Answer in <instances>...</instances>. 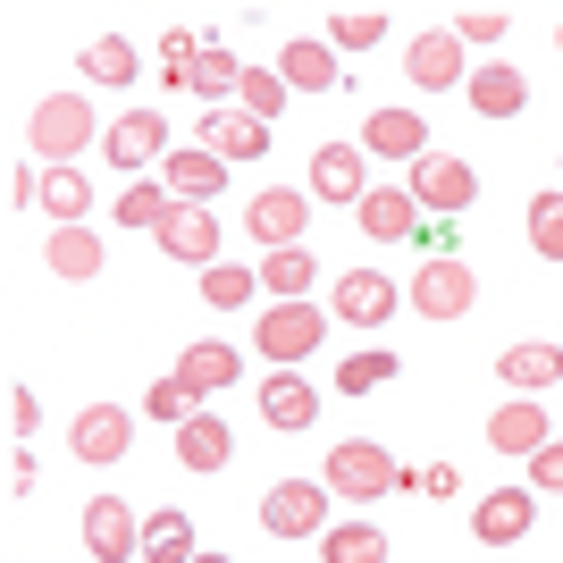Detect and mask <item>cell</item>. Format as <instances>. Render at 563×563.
I'll return each mask as SVG.
<instances>
[{
    "label": "cell",
    "instance_id": "obj_1",
    "mask_svg": "<svg viewBox=\"0 0 563 563\" xmlns=\"http://www.w3.org/2000/svg\"><path fill=\"white\" fill-rule=\"evenodd\" d=\"M93 135H110V126L93 118V101H85V93H43V101H34V118H25V152H34L43 168H68Z\"/></svg>",
    "mask_w": 563,
    "mask_h": 563
},
{
    "label": "cell",
    "instance_id": "obj_2",
    "mask_svg": "<svg viewBox=\"0 0 563 563\" xmlns=\"http://www.w3.org/2000/svg\"><path fill=\"white\" fill-rule=\"evenodd\" d=\"M329 505H336L329 479H278L261 496V530L269 539H329Z\"/></svg>",
    "mask_w": 563,
    "mask_h": 563
},
{
    "label": "cell",
    "instance_id": "obj_3",
    "mask_svg": "<svg viewBox=\"0 0 563 563\" xmlns=\"http://www.w3.org/2000/svg\"><path fill=\"white\" fill-rule=\"evenodd\" d=\"M336 496H353V505H371V496H396V479H404V463L387 446H371V438H345V446L329 454V471H320Z\"/></svg>",
    "mask_w": 563,
    "mask_h": 563
},
{
    "label": "cell",
    "instance_id": "obj_4",
    "mask_svg": "<svg viewBox=\"0 0 563 563\" xmlns=\"http://www.w3.org/2000/svg\"><path fill=\"white\" fill-rule=\"evenodd\" d=\"M320 336H329V311L320 303H269L261 329H253V345H261V362H311Z\"/></svg>",
    "mask_w": 563,
    "mask_h": 563
},
{
    "label": "cell",
    "instance_id": "obj_5",
    "mask_svg": "<svg viewBox=\"0 0 563 563\" xmlns=\"http://www.w3.org/2000/svg\"><path fill=\"white\" fill-rule=\"evenodd\" d=\"M404 194H412L421 211L454 219V211H471V202H479V177H471V161H454V152H421V161H412V177H404Z\"/></svg>",
    "mask_w": 563,
    "mask_h": 563
},
{
    "label": "cell",
    "instance_id": "obj_6",
    "mask_svg": "<svg viewBox=\"0 0 563 563\" xmlns=\"http://www.w3.org/2000/svg\"><path fill=\"white\" fill-rule=\"evenodd\" d=\"M471 303H479V278H471V261L429 253L421 269H412V311H421V320H463Z\"/></svg>",
    "mask_w": 563,
    "mask_h": 563
},
{
    "label": "cell",
    "instance_id": "obj_7",
    "mask_svg": "<svg viewBox=\"0 0 563 563\" xmlns=\"http://www.w3.org/2000/svg\"><path fill=\"white\" fill-rule=\"evenodd\" d=\"M101 161L126 168V177L161 168V161H168V118H161V110H126V118H110V135H101Z\"/></svg>",
    "mask_w": 563,
    "mask_h": 563
},
{
    "label": "cell",
    "instance_id": "obj_8",
    "mask_svg": "<svg viewBox=\"0 0 563 563\" xmlns=\"http://www.w3.org/2000/svg\"><path fill=\"white\" fill-rule=\"evenodd\" d=\"M161 253L186 261V269H219V253H228V228L211 219V202H177V211L161 219Z\"/></svg>",
    "mask_w": 563,
    "mask_h": 563
},
{
    "label": "cell",
    "instance_id": "obj_9",
    "mask_svg": "<svg viewBox=\"0 0 563 563\" xmlns=\"http://www.w3.org/2000/svg\"><path fill=\"white\" fill-rule=\"evenodd\" d=\"M244 228H253V244H269V253H286V244H303L311 228V194L303 186H269L244 202Z\"/></svg>",
    "mask_w": 563,
    "mask_h": 563
},
{
    "label": "cell",
    "instance_id": "obj_10",
    "mask_svg": "<svg viewBox=\"0 0 563 563\" xmlns=\"http://www.w3.org/2000/svg\"><path fill=\"white\" fill-rule=\"evenodd\" d=\"M85 547H93V563H143V521L126 496H93L85 505Z\"/></svg>",
    "mask_w": 563,
    "mask_h": 563
},
{
    "label": "cell",
    "instance_id": "obj_11",
    "mask_svg": "<svg viewBox=\"0 0 563 563\" xmlns=\"http://www.w3.org/2000/svg\"><path fill=\"white\" fill-rule=\"evenodd\" d=\"M362 194H371V152H362V143H320V152H311V202H362Z\"/></svg>",
    "mask_w": 563,
    "mask_h": 563
},
{
    "label": "cell",
    "instance_id": "obj_12",
    "mask_svg": "<svg viewBox=\"0 0 563 563\" xmlns=\"http://www.w3.org/2000/svg\"><path fill=\"white\" fill-rule=\"evenodd\" d=\"M530 521H539V488H496V496H479L471 539H479V547H521V539H530Z\"/></svg>",
    "mask_w": 563,
    "mask_h": 563
},
{
    "label": "cell",
    "instance_id": "obj_13",
    "mask_svg": "<svg viewBox=\"0 0 563 563\" xmlns=\"http://www.w3.org/2000/svg\"><path fill=\"white\" fill-rule=\"evenodd\" d=\"M547 438H555V421H547L539 396H505V404L488 412V446H496V454H521V463H530Z\"/></svg>",
    "mask_w": 563,
    "mask_h": 563
},
{
    "label": "cell",
    "instance_id": "obj_14",
    "mask_svg": "<svg viewBox=\"0 0 563 563\" xmlns=\"http://www.w3.org/2000/svg\"><path fill=\"white\" fill-rule=\"evenodd\" d=\"M261 421H269V429H286V438H303V429L320 421V387H311L303 371L261 378Z\"/></svg>",
    "mask_w": 563,
    "mask_h": 563
},
{
    "label": "cell",
    "instance_id": "obj_15",
    "mask_svg": "<svg viewBox=\"0 0 563 563\" xmlns=\"http://www.w3.org/2000/svg\"><path fill=\"white\" fill-rule=\"evenodd\" d=\"M404 76H412L421 93H446V85H471V76H463V43H454V25H429L421 43L404 51Z\"/></svg>",
    "mask_w": 563,
    "mask_h": 563
},
{
    "label": "cell",
    "instance_id": "obj_16",
    "mask_svg": "<svg viewBox=\"0 0 563 563\" xmlns=\"http://www.w3.org/2000/svg\"><path fill=\"white\" fill-rule=\"evenodd\" d=\"M404 295L387 278H378V269H345V278H336V295H329V320H353V329H378V320H387V311H396Z\"/></svg>",
    "mask_w": 563,
    "mask_h": 563
},
{
    "label": "cell",
    "instance_id": "obj_17",
    "mask_svg": "<svg viewBox=\"0 0 563 563\" xmlns=\"http://www.w3.org/2000/svg\"><path fill=\"white\" fill-rule=\"evenodd\" d=\"M161 186L177 194V202H219L228 161H219V152H202V143H186V152H168V161H161Z\"/></svg>",
    "mask_w": 563,
    "mask_h": 563
},
{
    "label": "cell",
    "instance_id": "obj_18",
    "mask_svg": "<svg viewBox=\"0 0 563 563\" xmlns=\"http://www.w3.org/2000/svg\"><path fill=\"white\" fill-rule=\"evenodd\" d=\"M412 219H421V202H412L404 186H371L362 202H353V228L371 235V244H404V235H412Z\"/></svg>",
    "mask_w": 563,
    "mask_h": 563
},
{
    "label": "cell",
    "instance_id": "obj_19",
    "mask_svg": "<svg viewBox=\"0 0 563 563\" xmlns=\"http://www.w3.org/2000/svg\"><path fill=\"white\" fill-rule=\"evenodd\" d=\"M496 371H505V387H514V396H547V387H563V345H547V336L505 345V353H496Z\"/></svg>",
    "mask_w": 563,
    "mask_h": 563
},
{
    "label": "cell",
    "instance_id": "obj_20",
    "mask_svg": "<svg viewBox=\"0 0 563 563\" xmlns=\"http://www.w3.org/2000/svg\"><path fill=\"white\" fill-rule=\"evenodd\" d=\"M362 152H371V161H421V152H429L421 110H371V126H362Z\"/></svg>",
    "mask_w": 563,
    "mask_h": 563
},
{
    "label": "cell",
    "instance_id": "obj_21",
    "mask_svg": "<svg viewBox=\"0 0 563 563\" xmlns=\"http://www.w3.org/2000/svg\"><path fill=\"white\" fill-rule=\"evenodd\" d=\"M43 269H51V278H68V286H93L101 278V235L93 228H51Z\"/></svg>",
    "mask_w": 563,
    "mask_h": 563
},
{
    "label": "cell",
    "instance_id": "obj_22",
    "mask_svg": "<svg viewBox=\"0 0 563 563\" xmlns=\"http://www.w3.org/2000/svg\"><path fill=\"white\" fill-rule=\"evenodd\" d=\"M126 446H135V429H126L118 404H85V412H76V454H85V463H118Z\"/></svg>",
    "mask_w": 563,
    "mask_h": 563
},
{
    "label": "cell",
    "instance_id": "obj_23",
    "mask_svg": "<svg viewBox=\"0 0 563 563\" xmlns=\"http://www.w3.org/2000/svg\"><path fill=\"white\" fill-rule=\"evenodd\" d=\"M278 76H286V93H336V51L295 34V43L278 51Z\"/></svg>",
    "mask_w": 563,
    "mask_h": 563
},
{
    "label": "cell",
    "instance_id": "obj_24",
    "mask_svg": "<svg viewBox=\"0 0 563 563\" xmlns=\"http://www.w3.org/2000/svg\"><path fill=\"white\" fill-rule=\"evenodd\" d=\"M202 152H219V161H261L269 152V126L244 110H211L202 118Z\"/></svg>",
    "mask_w": 563,
    "mask_h": 563
},
{
    "label": "cell",
    "instance_id": "obj_25",
    "mask_svg": "<svg viewBox=\"0 0 563 563\" xmlns=\"http://www.w3.org/2000/svg\"><path fill=\"white\" fill-rule=\"evenodd\" d=\"M228 454H235V429L219 421V412H194V421L177 429V463L186 471H228Z\"/></svg>",
    "mask_w": 563,
    "mask_h": 563
},
{
    "label": "cell",
    "instance_id": "obj_26",
    "mask_svg": "<svg viewBox=\"0 0 563 563\" xmlns=\"http://www.w3.org/2000/svg\"><path fill=\"white\" fill-rule=\"evenodd\" d=\"M471 110L479 118H514L521 101H530V85H521V68H505V59H488V68H471Z\"/></svg>",
    "mask_w": 563,
    "mask_h": 563
},
{
    "label": "cell",
    "instance_id": "obj_27",
    "mask_svg": "<svg viewBox=\"0 0 563 563\" xmlns=\"http://www.w3.org/2000/svg\"><path fill=\"white\" fill-rule=\"evenodd\" d=\"M168 378H186L194 396H219V387H235V345H219V336H202V345L177 353V371Z\"/></svg>",
    "mask_w": 563,
    "mask_h": 563
},
{
    "label": "cell",
    "instance_id": "obj_28",
    "mask_svg": "<svg viewBox=\"0 0 563 563\" xmlns=\"http://www.w3.org/2000/svg\"><path fill=\"white\" fill-rule=\"evenodd\" d=\"M43 211H51V228H85V211H93V177L85 168H43Z\"/></svg>",
    "mask_w": 563,
    "mask_h": 563
},
{
    "label": "cell",
    "instance_id": "obj_29",
    "mask_svg": "<svg viewBox=\"0 0 563 563\" xmlns=\"http://www.w3.org/2000/svg\"><path fill=\"white\" fill-rule=\"evenodd\" d=\"M311 278H320V261H311V244H286V253L261 261V295H278V303H303Z\"/></svg>",
    "mask_w": 563,
    "mask_h": 563
},
{
    "label": "cell",
    "instance_id": "obj_30",
    "mask_svg": "<svg viewBox=\"0 0 563 563\" xmlns=\"http://www.w3.org/2000/svg\"><path fill=\"white\" fill-rule=\"evenodd\" d=\"M320 563H387V530H378L371 514H362V521H329Z\"/></svg>",
    "mask_w": 563,
    "mask_h": 563
},
{
    "label": "cell",
    "instance_id": "obj_31",
    "mask_svg": "<svg viewBox=\"0 0 563 563\" xmlns=\"http://www.w3.org/2000/svg\"><path fill=\"white\" fill-rule=\"evenodd\" d=\"M202 547H194V521L168 505V514H152L143 521V563H194Z\"/></svg>",
    "mask_w": 563,
    "mask_h": 563
},
{
    "label": "cell",
    "instance_id": "obj_32",
    "mask_svg": "<svg viewBox=\"0 0 563 563\" xmlns=\"http://www.w3.org/2000/svg\"><path fill=\"white\" fill-rule=\"evenodd\" d=\"M202 43H211L202 25H168V34H161V85H168V93H194V59H202Z\"/></svg>",
    "mask_w": 563,
    "mask_h": 563
},
{
    "label": "cell",
    "instance_id": "obj_33",
    "mask_svg": "<svg viewBox=\"0 0 563 563\" xmlns=\"http://www.w3.org/2000/svg\"><path fill=\"white\" fill-rule=\"evenodd\" d=\"M85 76H93L101 93H126V85H135V43H126V34H101V43H85Z\"/></svg>",
    "mask_w": 563,
    "mask_h": 563
},
{
    "label": "cell",
    "instance_id": "obj_34",
    "mask_svg": "<svg viewBox=\"0 0 563 563\" xmlns=\"http://www.w3.org/2000/svg\"><path fill=\"white\" fill-rule=\"evenodd\" d=\"M168 211H177V194L152 186V177H135V186L118 194V228H152V235H161V219H168Z\"/></svg>",
    "mask_w": 563,
    "mask_h": 563
},
{
    "label": "cell",
    "instance_id": "obj_35",
    "mask_svg": "<svg viewBox=\"0 0 563 563\" xmlns=\"http://www.w3.org/2000/svg\"><path fill=\"white\" fill-rule=\"evenodd\" d=\"M253 295H261V269H235V261L202 269V303H211V311H244Z\"/></svg>",
    "mask_w": 563,
    "mask_h": 563
},
{
    "label": "cell",
    "instance_id": "obj_36",
    "mask_svg": "<svg viewBox=\"0 0 563 563\" xmlns=\"http://www.w3.org/2000/svg\"><path fill=\"white\" fill-rule=\"evenodd\" d=\"M286 101H295V93H286L278 68H244V85H235V110H244V118H261V126H269Z\"/></svg>",
    "mask_w": 563,
    "mask_h": 563
},
{
    "label": "cell",
    "instance_id": "obj_37",
    "mask_svg": "<svg viewBox=\"0 0 563 563\" xmlns=\"http://www.w3.org/2000/svg\"><path fill=\"white\" fill-rule=\"evenodd\" d=\"M235 85H244L235 51H228V43H202V59H194V93H202V101L219 110V93H235Z\"/></svg>",
    "mask_w": 563,
    "mask_h": 563
},
{
    "label": "cell",
    "instance_id": "obj_38",
    "mask_svg": "<svg viewBox=\"0 0 563 563\" xmlns=\"http://www.w3.org/2000/svg\"><path fill=\"white\" fill-rule=\"evenodd\" d=\"M378 34H387L378 9H336V18H329V51H336V59H345V51H378Z\"/></svg>",
    "mask_w": 563,
    "mask_h": 563
},
{
    "label": "cell",
    "instance_id": "obj_39",
    "mask_svg": "<svg viewBox=\"0 0 563 563\" xmlns=\"http://www.w3.org/2000/svg\"><path fill=\"white\" fill-rule=\"evenodd\" d=\"M530 253L539 261H563V194H530Z\"/></svg>",
    "mask_w": 563,
    "mask_h": 563
},
{
    "label": "cell",
    "instance_id": "obj_40",
    "mask_svg": "<svg viewBox=\"0 0 563 563\" xmlns=\"http://www.w3.org/2000/svg\"><path fill=\"white\" fill-rule=\"evenodd\" d=\"M404 371V362H396V353H353V362H336V387H345V396H371V387H387V378H396Z\"/></svg>",
    "mask_w": 563,
    "mask_h": 563
},
{
    "label": "cell",
    "instance_id": "obj_41",
    "mask_svg": "<svg viewBox=\"0 0 563 563\" xmlns=\"http://www.w3.org/2000/svg\"><path fill=\"white\" fill-rule=\"evenodd\" d=\"M143 412H152V421H168V429H186L194 412H202V396H194L186 378H161V387H152V396H143Z\"/></svg>",
    "mask_w": 563,
    "mask_h": 563
},
{
    "label": "cell",
    "instance_id": "obj_42",
    "mask_svg": "<svg viewBox=\"0 0 563 563\" xmlns=\"http://www.w3.org/2000/svg\"><path fill=\"white\" fill-rule=\"evenodd\" d=\"M505 25H514L505 9H463V18H454V43H463V51H488V43H505Z\"/></svg>",
    "mask_w": 563,
    "mask_h": 563
},
{
    "label": "cell",
    "instance_id": "obj_43",
    "mask_svg": "<svg viewBox=\"0 0 563 563\" xmlns=\"http://www.w3.org/2000/svg\"><path fill=\"white\" fill-rule=\"evenodd\" d=\"M530 488H539V496H555V488H563V438H547V446L530 454Z\"/></svg>",
    "mask_w": 563,
    "mask_h": 563
},
{
    "label": "cell",
    "instance_id": "obj_44",
    "mask_svg": "<svg viewBox=\"0 0 563 563\" xmlns=\"http://www.w3.org/2000/svg\"><path fill=\"white\" fill-rule=\"evenodd\" d=\"M9 429H25V438L43 429V404H34V387H18V396H9Z\"/></svg>",
    "mask_w": 563,
    "mask_h": 563
},
{
    "label": "cell",
    "instance_id": "obj_45",
    "mask_svg": "<svg viewBox=\"0 0 563 563\" xmlns=\"http://www.w3.org/2000/svg\"><path fill=\"white\" fill-rule=\"evenodd\" d=\"M9 202H18V211H25V202H43V177H34V168H9Z\"/></svg>",
    "mask_w": 563,
    "mask_h": 563
},
{
    "label": "cell",
    "instance_id": "obj_46",
    "mask_svg": "<svg viewBox=\"0 0 563 563\" xmlns=\"http://www.w3.org/2000/svg\"><path fill=\"white\" fill-rule=\"evenodd\" d=\"M454 488H463V479H454V463H429V471H421V496H454Z\"/></svg>",
    "mask_w": 563,
    "mask_h": 563
},
{
    "label": "cell",
    "instance_id": "obj_47",
    "mask_svg": "<svg viewBox=\"0 0 563 563\" xmlns=\"http://www.w3.org/2000/svg\"><path fill=\"white\" fill-rule=\"evenodd\" d=\"M194 563H235V555H211V547H202V555H194Z\"/></svg>",
    "mask_w": 563,
    "mask_h": 563
},
{
    "label": "cell",
    "instance_id": "obj_48",
    "mask_svg": "<svg viewBox=\"0 0 563 563\" xmlns=\"http://www.w3.org/2000/svg\"><path fill=\"white\" fill-rule=\"evenodd\" d=\"M555 51H563V25H555Z\"/></svg>",
    "mask_w": 563,
    "mask_h": 563
}]
</instances>
